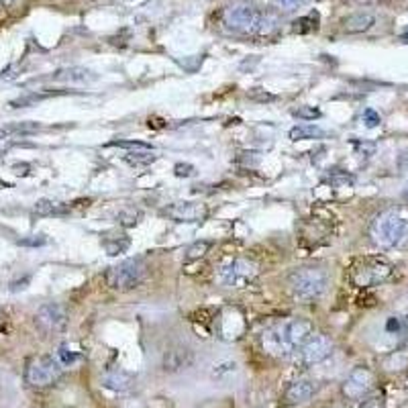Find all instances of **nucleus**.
Here are the masks:
<instances>
[{
    "label": "nucleus",
    "mask_w": 408,
    "mask_h": 408,
    "mask_svg": "<svg viewBox=\"0 0 408 408\" xmlns=\"http://www.w3.org/2000/svg\"><path fill=\"white\" fill-rule=\"evenodd\" d=\"M56 94H61V92H43V94H27V96H21V98H17V100H12V103H10V107H12V109H23V107H31V105H35V103H39V100H45V98H50V96H56Z\"/></svg>",
    "instance_id": "obj_25"
},
{
    "label": "nucleus",
    "mask_w": 408,
    "mask_h": 408,
    "mask_svg": "<svg viewBox=\"0 0 408 408\" xmlns=\"http://www.w3.org/2000/svg\"><path fill=\"white\" fill-rule=\"evenodd\" d=\"M111 147H122V149H129V151H137V149H147V151H153L151 145L147 143H141V141H113L109 143Z\"/></svg>",
    "instance_id": "obj_28"
},
{
    "label": "nucleus",
    "mask_w": 408,
    "mask_h": 408,
    "mask_svg": "<svg viewBox=\"0 0 408 408\" xmlns=\"http://www.w3.org/2000/svg\"><path fill=\"white\" fill-rule=\"evenodd\" d=\"M361 120H363V125H365L367 129H374V127H378V125L382 122V118H380V115H378L374 109H365L363 115H361Z\"/></svg>",
    "instance_id": "obj_31"
},
{
    "label": "nucleus",
    "mask_w": 408,
    "mask_h": 408,
    "mask_svg": "<svg viewBox=\"0 0 408 408\" xmlns=\"http://www.w3.org/2000/svg\"><path fill=\"white\" fill-rule=\"evenodd\" d=\"M194 172H196V168L192 164H175L174 168V174L178 178H190V175H194Z\"/></svg>",
    "instance_id": "obj_35"
},
{
    "label": "nucleus",
    "mask_w": 408,
    "mask_h": 408,
    "mask_svg": "<svg viewBox=\"0 0 408 408\" xmlns=\"http://www.w3.org/2000/svg\"><path fill=\"white\" fill-rule=\"evenodd\" d=\"M376 23V17L372 12H353L350 17H345L341 21L343 25V31L350 33V35H355V33H365L374 27Z\"/></svg>",
    "instance_id": "obj_15"
},
{
    "label": "nucleus",
    "mask_w": 408,
    "mask_h": 408,
    "mask_svg": "<svg viewBox=\"0 0 408 408\" xmlns=\"http://www.w3.org/2000/svg\"><path fill=\"white\" fill-rule=\"evenodd\" d=\"M158 160V155L153 151L147 149H137V151H129L125 155V162H129L131 166H149Z\"/></svg>",
    "instance_id": "obj_21"
},
{
    "label": "nucleus",
    "mask_w": 408,
    "mask_h": 408,
    "mask_svg": "<svg viewBox=\"0 0 408 408\" xmlns=\"http://www.w3.org/2000/svg\"><path fill=\"white\" fill-rule=\"evenodd\" d=\"M312 335V325L306 319H286L266 329L261 335V347L268 355L286 359L296 355L306 339Z\"/></svg>",
    "instance_id": "obj_1"
},
{
    "label": "nucleus",
    "mask_w": 408,
    "mask_h": 408,
    "mask_svg": "<svg viewBox=\"0 0 408 408\" xmlns=\"http://www.w3.org/2000/svg\"><path fill=\"white\" fill-rule=\"evenodd\" d=\"M372 243L380 249H394L408 239V217L398 211L380 213L369 225Z\"/></svg>",
    "instance_id": "obj_2"
},
{
    "label": "nucleus",
    "mask_w": 408,
    "mask_h": 408,
    "mask_svg": "<svg viewBox=\"0 0 408 408\" xmlns=\"http://www.w3.org/2000/svg\"><path fill=\"white\" fill-rule=\"evenodd\" d=\"M402 200L408 204V182H407V186H405V190H402Z\"/></svg>",
    "instance_id": "obj_39"
},
{
    "label": "nucleus",
    "mask_w": 408,
    "mask_h": 408,
    "mask_svg": "<svg viewBox=\"0 0 408 408\" xmlns=\"http://www.w3.org/2000/svg\"><path fill=\"white\" fill-rule=\"evenodd\" d=\"M45 235H35L33 239H21L19 245H31V247H37V245H45Z\"/></svg>",
    "instance_id": "obj_36"
},
{
    "label": "nucleus",
    "mask_w": 408,
    "mask_h": 408,
    "mask_svg": "<svg viewBox=\"0 0 408 408\" xmlns=\"http://www.w3.org/2000/svg\"><path fill=\"white\" fill-rule=\"evenodd\" d=\"M288 288L296 300H302V302L319 300L329 288V274L327 270L314 268V266L296 268L288 276Z\"/></svg>",
    "instance_id": "obj_3"
},
{
    "label": "nucleus",
    "mask_w": 408,
    "mask_h": 408,
    "mask_svg": "<svg viewBox=\"0 0 408 408\" xmlns=\"http://www.w3.org/2000/svg\"><path fill=\"white\" fill-rule=\"evenodd\" d=\"M394 274V266L378 255L359 257L350 268V280L357 288H372L388 282Z\"/></svg>",
    "instance_id": "obj_4"
},
{
    "label": "nucleus",
    "mask_w": 408,
    "mask_h": 408,
    "mask_svg": "<svg viewBox=\"0 0 408 408\" xmlns=\"http://www.w3.org/2000/svg\"><path fill=\"white\" fill-rule=\"evenodd\" d=\"M257 276H259V266L249 257H233L227 264H223L217 272V280L225 288H233V290L247 288Z\"/></svg>",
    "instance_id": "obj_6"
},
{
    "label": "nucleus",
    "mask_w": 408,
    "mask_h": 408,
    "mask_svg": "<svg viewBox=\"0 0 408 408\" xmlns=\"http://www.w3.org/2000/svg\"><path fill=\"white\" fill-rule=\"evenodd\" d=\"M35 325L43 331V333H47V335H52V333H61L63 329H65V325H67V314H65V310L56 304V302H50V304H43L37 312H35Z\"/></svg>",
    "instance_id": "obj_12"
},
{
    "label": "nucleus",
    "mask_w": 408,
    "mask_h": 408,
    "mask_svg": "<svg viewBox=\"0 0 408 408\" xmlns=\"http://www.w3.org/2000/svg\"><path fill=\"white\" fill-rule=\"evenodd\" d=\"M353 2H357V4H374L378 0H353Z\"/></svg>",
    "instance_id": "obj_40"
},
{
    "label": "nucleus",
    "mask_w": 408,
    "mask_h": 408,
    "mask_svg": "<svg viewBox=\"0 0 408 408\" xmlns=\"http://www.w3.org/2000/svg\"><path fill=\"white\" fill-rule=\"evenodd\" d=\"M80 353L78 351H72L67 345H59L58 350V361L61 365H74L76 361H80Z\"/></svg>",
    "instance_id": "obj_26"
},
{
    "label": "nucleus",
    "mask_w": 408,
    "mask_h": 408,
    "mask_svg": "<svg viewBox=\"0 0 408 408\" xmlns=\"http://www.w3.org/2000/svg\"><path fill=\"white\" fill-rule=\"evenodd\" d=\"M162 213L174 223H202L208 219V206L202 202H192V200L174 202L166 206Z\"/></svg>",
    "instance_id": "obj_11"
},
{
    "label": "nucleus",
    "mask_w": 408,
    "mask_h": 408,
    "mask_svg": "<svg viewBox=\"0 0 408 408\" xmlns=\"http://www.w3.org/2000/svg\"><path fill=\"white\" fill-rule=\"evenodd\" d=\"M357 408H386V400H384V396L382 394H374V396H367V398H363Z\"/></svg>",
    "instance_id": "obj_30"
},
{
    "label": "nucleus",
    "mask_w": 408,
    "mask_h": 408,
    "mask_svg": "<svg viewBox=\"0 0 408 408\" xmlns=\"http://www.w3.org/2000/svg\"><path fill=\"white\" fill-rule=\"evenodd\" d=\"M135 384V378L133 374L125 372V369H115V372H109L105 378H103V386L113 390V392H127L131 390Z\"/></svg>",
    "instance_id": "obj_16"
},
{
    "label": "nucleus",
    "mask_w": 408,
    "mask_h": 408,
    "mask_svg": "<svg viewBox=\"0 0 408 408\" xmlns=\"http://www.w3.org/2000/svg\"><path fill=\"white\" fill-rule=\"evenodd\" d=\"M306 0H276V6L284 12H292V10H298L300 6H304Z\"/></svg>",
    "instance_id": "obj_34"
},
{
    "label": "nucleus",
    "mask_w": 408,
    "mask_h": 408,
    "mask_svg": "<svg viewBox=\"0 0 408 408\" xmlns=\"http://www.w3.org/2000/svg\"><path fill=\"white\" fill-rule=\"evenodd\" d=\"M147 276V266L141 257L125 259L117 266L109 268L105 274V280L109 288L115 292H131L141 286V282Z\"/></svg>",
    "instance_id": "obj_5"
},
{
    "label": "nucleus",
    "mask_w": 408,
    "mask_h": 408,
    "mask_svg": "<svg viewBox=\"0 0 408 408\" xmlns=\"http://www.w3.org/2000/svg\"><path fill=\"white\" fill-rule=\"evenodd\" d=\"M12 133H17V125H10V127H0V139H6V137H10Z\"/></svg>",
    "instance_id": "obj_38"
},
{
    "label": "nucleus",
    "mask_w": 408,
    "mask_h": 408,
    "mask_svg": "<svg viewBox=\"0 0 408 408\" xmlns=\"http://www.w3.org/2000/svg\"><path fill=\"white\" fill-rule=\"evenodd\" d=\"M194 361V351L186 343H172L168 350L164 351L162 357V369L168 374H175L182 369H188Z\"/></svg>",
    "instance_id": "obj_13"
},
{
    "label": "nucleus",
    "mask_w": 408,
    "mask_h": 408,
    "mask_svg": "<svg viewBox=\"0 0 408 408\" xmlns=\"http://www.w3.org/2000/svg\"><path fill=\"white\" fill-rule=\"evenodd\" d=\"M213 247V243L211 241H196V243H192L190 247H188V251H186V261H196V259H202L206 253H208V249Z\"/></svg>",
    "instance_id": "obj_24"
},
{
    "label": "nucleus",
    "mask_w": 408,
    "mask_h": 408,
    "mask_svg": "<svg viewBox=\"0 0 408 408\" xmlns=\"http://www.w3.org/2000/svg\"><path fill=\"white\" fill-rule=\"evenodd\" d=\"M12 0H0V6H6V4H10Z\"/></svg>",
    "instance_id": "obj_42"
},
{
    "label": "nucleus",
    "mask_w": 408,
    "mask_h": 408,
    "mask_svg": "<svg viewBox=\"0 0 408 408\" xmlns=\"http://www.w3.org/2000/svg\"><path fill=\"white\" fill-rule=\"evenodd\" d=\"M319 29V12H310L308 17H302L294 23L296 33H310Z\"/></svg>",
    "instance_id": "obj_23"
},
{
    "label": "nucleus",
    "mask_w": 408,
    "mask_h": 408,
    "mask_svg": "<svg viewBox=\"0 0 408 408\" xmlns=\"http://www.w3.org/2000/svg\"><path fill=\"white\" fill-rule=\"evenodd\" d=\"M225 372H227V374H235V372H237V363H235V361H223V363L215 365V369H213V378H221Z\"/></svg>",
    "instance_id": "obj_33"
},
{
    "label": "nucleus",
    "mask_w": 408,
    "mask_h": 408,
    "mask_svg": "<svg viewBox=\"0 0 408 408\" xmlns=\"http://www.w3.org/2000/svg\"><path fill=\"white\" fill-rule=\"evenodd\" d=\"M292 115L302 118V120H314V118L321 117V111L314 109V107H298V109L292 111Z\"/></svg>",
    "instance_id": "obj_29"
},
{
    "label": "nucleus",
    "mask_w": 408,
    "mask_h": 408,
    "mask_svg": "<svg viewBox=\"0 0 408 408\" xmlns=\"http://www.w3.org/2000/svg\"><path fill=\"white\" fill-rule=\"evenodd\" d=\"M355 147V153L363 160H369L374 153H376V143H367V141H355L353 143Z\"/></svg>",
    "instance_id": "obj_27"
},
{
    "label": "nucleus",
    "mask_w": 408,
    "mask_h": 408,
    "mask_svg": "<svg viewBox=\"0 0 408 408\" xmlns=\"http://www.w3.org/2000/svg\"><path fill=\"white\" fill-rule=\"evenodd\" d=\"M396 166H398V170H408V147H407V149H402V151H400V155H398V162H396Z\"/></svg>",
    "instance_id": "obj_37"
},
{
    "label": "nucleus",
    "mask_w": 408,
    "mask_h": 408,
    "mask_svg": "<svg viewBox=\"0 0 408 408\" xmlns=\"http://www.w3.org/2000/svg\"><path fill=\"white\" fill-rule=\"evenodd\" d=\"M52 80L56 82H72V84H88V82H94L96 76L86 69V67H65V69H59L52 76Z\"/></svg>",
    "instance_id": "obj_17"
},
{
    "label": "nucleus",
    "mask_w": 408,
    "mask_h": 408,
    "mask_svg": "<svg viewBox=\"0 0 408 408\" xmlns=\"http://www.w3.org/2000/svg\"><path fill=\"white\" fill-rule=\"evenodd\" d=\"M314 390H316V386H314L312 380H308V378H298V380H294L290 386L286 388V392H284V402H286L288 407L304 405V402H308V400L312 398Z\"/></svg>",
    "instance_id": "obj_14"
},
{
    "label": "nucleus",
    "mask_w": 408,
    "mask_h": 408,
    "mask_svg": "<svg viewBox=\"0 0 408 408\" xmlns=\"http://www.w3.org/2000/svg\"><path fill=\"white\" fill-rule=\"evenodd\" d=\"M139 219H141V211L135 206H125L117 215L118 225H122V227H135L139 223Z\"/></svg>",
    "instance_id": "obj_22"
},
{
    "label": "nucleus",
    "mask_w": 408,
    "mask_h": 408,
    "mask_svg": "<svg viewBox=\"0 0 408 408\" xmlns=\"http://www.w3.org/2000/svg\"><path fill=\"white\" fill-rule=\"evenodd\" d=\"M65 213H67V206L58 202V200L41 198L35 204V215L37 217H58V215H65Z\"/></svg>",
    "instance_id": "obj_20"
},
{
    "label": "nucleus",
    "mask_w": 408,
    "mask_h": 408,
    "mask_svg": "<svg viewBox=\"0 0 408 408\" xmlns=\"http://www.w3.org/2000/svg\"><path fill=\"white\" fill-rule=\"evenodd\" d=\"M374 386V374L369 372V367L365 365H357L350 372V376L345 378L341 392L347 400H361L367 396V392Z\"/></svg>",
    "instance_id": "obj_10"
},
{
    "label": "nucleus",
    "mask_w": 408,
    "mask_h": 408,
    "mask_svg": "<svg viewBox=\"0 0 408 408\" xmlns=\"http://www.w3.org/2000/svg\"><path fill=\"white\" fill-rule=\"evenodd\" d=\"M61 363L58 357L52 355H37L33 359H29L27 367H25V380L29 386L33 388H50L54 384H58L61 378Z\"/></svg>",
    "instance_id": "obj_8"
},
{
    "label": "nucleus",
    "mask_w": 408,
    "mask_h": 408,
    "mask_svg": "<svg viewBox=\"0 0 408 408\" xmlns=\"http://www.w3.org/2000/svg\"><path fill=\"white\" fill-rule=\"evenodd\" d=\"M402 41H405V43H408V29L405 31V35H402Z\"/></svg>",
    "instance_id": "obj_43"
},
{
    "label": "nucleus",
    "mask_w": 408,
    "mask_h": 408,
    "mask_svg": "<svg viewBox=\"0 0 408 408\" xmlns=\"http://www.w3.org/2000/svg\"><path fill=\"white\" fill-rule=\"evenodd\" d=\"M6 188H10V184L4 182V180H0V190H6Z\"/></svg>",
    "instance_id": "obj_41"
},
{
    "label": "nucleus",
    "mask_w": 408,
    "mask_h": 408,
    "mask_svg": "<svg viewBox=\"0 0 408 408\" xmlns=\"http://www.w3.org/2000/svg\"><path fill=\"white\" fill-rule=\"evenodd\" d=\"M129 245H131V241L125 233H107L103 237V247L107 249L109 255H118V253L127 251Z\"/></svg>",
    "instance_id": "obj_19"
},
{
    "label": "nucleus",
    "mask_w": 408,
    "mask_h": 408,
    "mask_svg": "<svg viewBox=\"0 0 408 408\" xmlns=\"http://www.w3.org/2000/svg\"><path fill=\"white\" fill-rule=\"evenodd\" d=\"M327 182H329L331 186H351V184H353V175L343 174V172H335V174L329 175Z\"/></svg>",
    "instance_id": "obj_32"
},
{
    "label": "nucleus",
    "mask_w": 408,
    "mask_h": 408,
    "mask_svg": "<svg viewBox=\"0 0 408 408\" xmlns=\"http://www.w3.org/2000/svg\"><path fill=\"white\" fill-rule=\"evenodd\" d=\"M327 133L316 125H296L292 127L288 137L292 141H308V139H323Z\"/></svg>",
    "instance_id": "obj_18"
},
{
    "label": "nucleus",
    "mask_w": 408,
    "mask_h": 408,
    "mask_svg": "<svg viewBox=\"0 0 408 408\" xmlns=\"http://www.w3.org/2000/svg\"><path fill=\"white\" fill-rule=\"evenodd\" d=\"M261 21H264V12L249 2H235L223 12V23L227 25V29L237 31V33H257L259 35Z\"/></svg>",
    "instance_id": "obj_7"
},
{
    "label": "nucleus",
    "mask_w": 408,
    "mask_h": 408,
    "mask_svg": "<svg viewBox=\"0 0 408 408\" xmlns=\"http://www.w3.org/2000/svg\"><path fill=\"white\" fill-rule=\"evenodd\" d=\"M335 350V343L325 333H312L306 343L296 351V365L300 367H312L321 361H325Z\"/></svg>",
    "instance_id": "obj_9"
}]
</instances>
